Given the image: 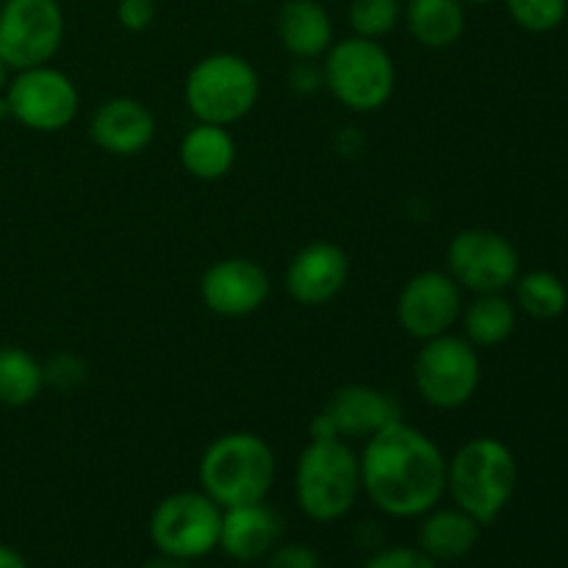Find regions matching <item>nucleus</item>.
<instances>
[{
	"label": "nucleus",
	"instance_id": "obj_1",
	"mask_svg": "<svg viewBox=\"0 0 568 568\" xmlns=\"http://www.w3.org/2000/svg\"><path fill=\"white\" fill-rule=\"evenodd\" d=\"M358 460L361 491L394 519H422L447 494V458L427 433L403 419L366 438Z\"/></svg>",
	"mask_w": 568,
	"mask_h": 568
},
{
	"label": "nucleus",
	"instance_id": "obj_2",
	"mask_svg": "<svg viewBox=\"0 0 568 568\" xmlns=\"http://www.w3.org/2000/svg\"><path fill=\"white\" fill-rule=\"evenodd\" d=\"M200 491L222 510L266 503L277 477V460L270 442L258 433H222L200 455Z\"/></svg>",
	"mask_w": 568,
	"mask_h": 568
},
{
	"label": "nucleus",
	"instance_id": "obj_3",
	"mask_svg": "<svg viewBox=\"0 0 568 568\" xmlns=\"http://www.w3.org/2000/svg\"><path fill=\"white\" fill-rule=\"evenodd\" d=\"M519 466L514 453L491 436L469 438L447 458V494L455 508L469 514L480 527L494 525L514 499Z\"/></svg>",
	"mask_w": 568,
	"mask_h": 568
},
{
	"label": "nucleus",
	"instance_id": "obj_4",
	"mask_svg": "<svg viewBox=\"0 0 568 568\" xmlns=\"http://www.w3.org/2000/svg\"><path fill=\"white\" fill-rule=\"evenodd\" d=\"M361 497V460L349 442L308 444L294 466V499L311 521H342Z\"/></svg>",
	"mask_w": 568,
	"mask_h": 568
},
{
	"label": "nucleus",
	"instance_id": "obj_5",
	"mask_svg": "<svg viewBox=\"0 0 568 568\" xmlns=\"http://www.w3.org/2000/svg\"><path fill=\"white\" fill-rule=\"evenodd\" d=\"M261 100V75L239 53H209L189 70L183 103L197 122L231 128L253 114Z\"/></svg>",
	"mask_w": 568,
	"mask_h": 568
},
{
	"label": "nucleus",
	"instance_id": "obj_6",
	"mask_svg": "<svg viewBox=\"0 0 568 568\" xmlns=\"http://www.w3.org/2000/svg\"><path fill=\"white\" fill-rule=\"evenodd\" d=\"M325 89L355 114L381 111L397 89V64L377 39L347 37L331 44L322 61Z\"/></svg>",
	"mask_w": 568,
	"mask_h": 568
},
{
	"label": "nucleus",
	"instance_id": "obj_7",
	"mask_svg": "<svg viewBox=\"0 0 568 568\" xmlns=\"http://www.w3.org/2000/svg\"><path fill=\"white\" fill-rule=\"evenodd\" d=\"M480 349L458 333L422 342L414 358L416 394L436 410L464 408L480 388Z\"/></svg>",
	"mask_w": 568,
	"mask_h": 568
},
{
	"label": "nucleus",
	"instance_id": "obj_8",
	"mask_svg": "<svg viewBox=\"0 0 568 568\" xmlns=\"http://www.w3.org/2000/svg\"><path fill=\"white\" fill-rule=\"evenodd\" d=\"M222 508L205 491H175L150 514V541L159 555L200 560L220 549Z\"/></svg>",
	"mask_w": 568,
	"mask_h": 568
},
{
	"label": "nucleus",
	"instance_id": "obj_9",
	"mask_svg": "<svg viewBox=\"0 0 568 568\" xmlns=\"http://www.w3.org/2000/svg\"><path fill=\"white\" fill-rule=\"evenodd\" d=\"M64 9L59 0H3L0 59L11 72L50 64L64 44Z\"/></svg>",
	"mask_w": 568,
	"mask_h": 568
},
{
	"label": "nucleus",
	"instance_id": "obj_10",
	"mask_svg": "<svg viewBox=\"0 0 568 568\" xmlns=\"http://www.w3.org/2000/svg\"><path fill=\"white\" fill-rule=\"evenodd\" d=\"M11 120L37 133H59L75 122L81 111V92L67 72L53 64L11 72L6 87Z\"/></svg>",
	"mask_w": 568,
	"mask_h": 568
},
{
	"label": "nucleus",
	"instance_id": "obj_11",
	"mask_svg": "<svg viewBox=\"0 0 568 568\" xmlns=\"http://www.w3.org/2000/svg\"><path fill=\"white\" fill-rule=\"evenodd\" d=\"M447 272L464 292L503 294L519 277V253L503 233L466 227L447 244Z\"/></svg>",
	"mask_w": 568,
	"mask_h": 568
},
{
	"label": "nucleus",
	"instance_id": "obj_12",
	"mask_svg": "<svg viewBox=\"0 0 568 568\" xmlns=\"http://www.w3.org/2000/svg\"><path fill=\"white\" fill-rule=\"evenodd\" d=\"M399 416L397 399L369 383H347L327 397L325 408L311 419L308 436L314 442H366Z\"/></svg>",
	"mask_w": 568,
	"mask_h": 568
},
{
	"label": "nucleus",
	"instance_id": "obj_13",
	"mask_svg": "<svg viewBox=\"0 0 568 568\" xmlns=\"http://www.w3.org/2000/svg\"><path fill=\"white\" fill-rule=\"evenodd\" d=\"M464 314V288L447 270H425L408 277L397 297V322L416 342L453 333Z\"/></svg>",
	"mask_w": 568,
	"mask_h": 568
},
{
	"label": "nucleus",
	"instance_id": "obj_14",
	"mask_svg": "<svg viewBox=\"0 0 568 568\" xmlns=\"http://www.w3.org/2000/svg\"><path fill=\"white\" fill-rule=\"evenodd\" d=\"M270 294V272L258 261L244 258V255L216 261L200 277V300L211 314L222 320L253 316L255 311L264 308Z\"/></svg>",
	"mask_w": 568,
	"mask_h": 568
},
{
	"label": "nucleus",
	"instance_id": "obj_15",
	"mask_svg": "<svg viewBox=\"0 0 568 568\" xmlns=\"http://www.w3.org/2000/svg\"><path fill=\"white\" fill-rule=\"evenodd\" d=\"M353 264L342 244L320 242L305 244L292 255L286 266V292L303 308H320L333 303L347 288Z\"/></svg>",
	"mask_w": 568,
	"mask_h": 568
},
{
	"label": "nucleus",
	"instance_id": "obj_16",
	"mask_svg": "<svg viewBox=\"0 0 568 568\" xmlns=\"http://www.w3.org/2000/svg\"><path fill=\"white\" fill-rule=\"evenodd\" d=\"M155 133H159V122H155L153 109L144 100L128 98V94L103 100L89 120V136L94 148L116 159L142 155L155 142Z\"/></svg>",
	"mask_w": 568,
	"mask_h": 568
},
{
	"label": "nucleus",
	"instance_id": "obj_17",
	"mask_svg": "<svg viewBox=\"0 0 568 568\" xmlns=\"http://www.w3.org/2000/svg\"><path fill=\"white\" fill-rule=\"evenodd\" d=\"M283 521L266 503L222 510L220 549L236 564H258L281 544Z\"/></svg>",
	"mask_w": 568,
	"mask_h": 568
},
{
	"label": "nucleus",
	"instance_id": "obj_18",
	"mask_svg": "<svg viewBox=\"0 0 568 568\" xmlns=\"http://www.w3.org/2000/svg\"><path fill=\"white\" fill-rule=\"evenodd\" d=\"M277 39L297 61H320L331 50L333 20L320 0H286L277 11Z\"/></svg>",
	"mask_w": 568,
	"mask_h": 568
},
{
	"label": "nucleus",
	"instance_id": "obj_19",
	"mask_svg": "<svg viewBox=\"0 0 568 568\" xmlns=\"http://www.w3.org/2000/svg\"><path fill=\"white\" fill-rule=\"evenodd\" d=\"M178 159H181V166L186 170V175H192L194 181H222L239 159L236 139H233L231 128L211 125V122H194L183 133Z\"/></svg>",
	"mask_w": 568,
	"mask_h": 568
},
{
	"label": "nucleus",
	"instance_id": "obj_20",
	"mask_svg": "<svg viewBox=\"0 0 568 568\" xmlns=\"http://www.w3.org/2000/svg\"><path fill=\"white\" fill-rule=\"evenodd\" d=\"M483 527L460 508H433L422 516L419 549L436 564L464 560L480 541Z\"/></svg>",
	"mask_w": 568,
	"mask_h": 568
},
{
	"label": "nucleus",
	"instance_id": "obj_21",
	"mask_svg": "<svg viewBox=\"0 0 568 568\" xmlns=\"http://www.w3.org/2000/svg\"><path fill=\"white\" fill-rule=\"evenodd\" d=\"M403 22L416 44L427 50H447L464 37L466 3L464 0H408L403 3Z\"/></svg>",
	"mask_w": 568,
	"mask_h": 568
},
{
	"label": "nucleus",
	"instance_id": "obj_22",
	"mask_svg": "<svg viewBox=\"0 0 568 568\" xmlns=\"http://www.w3.org/2000/svg\"><path fill=\"white\" fill-rule=\"evenodd\" d=\"M464 338L477 349L508 342L516 327V308L505 294H477L460 314Z\"/></svg>",
	"mask_w": 568,
	"mask_h": 568
},
{
	"label": "nucleus",
	"instance_id": "obj_23",
	"mask_svg": "<svg viewBox=\"0 0 568 568\" xmlns=\"http://www.w3.org/2000/svg\"><path fill=\"white\" fill-rule=\"evenodd\" d=\"M44 392V369L28 349L0 344V405L26 408Z\"/></svg>",
	"mask_w": 568,
	"mask_h": 568
},
{
	"label": "nucleus",
	"instance_id": "obj_24",
	"mask_svg": "<svg viewBox=\"0 0 568 568\" xmlns=\"http://www.w3.org/2000/svg\"><path fill=\"white\" fill-rule=\"evenodd\" d=\"M516 303L532 320H555L566 311L568 292L558 275L538 270L516 281Z\"/></svg>",
	"mask_w": 568,
	"mask_h": 568
},
{
	"label": "nucleus",
	"instance_id": "obj_25",
	"mask_svg": "<svg viewBox=\"0 0 568 568\" xmlns=\"http://www.w3.org/2000/svg\"><path fill=\"white\" fill-rule=\"evenodd\" d=\"M347 20L355 37L383 42L403 22V3L399 0H349Z\"/></svg>",
	"mask_w": 568,
	"mask_h": 568
},
{
	"label": "nucleus",
	"instance_id": "obj_26",
	"mask_svg": "<svg viewBox=\"0 0 568 568\" xmlns=\"http://www.w3.org/2000/svg\"><path fill=\"white\" fill-rule=\"evenodd\" d=\"M510 20L530 33L555 31L568 14V0H505Z\"/></svg>",
	"mask_w": 568,
	"mask_h": 568
},
{
	"label": "nucleus",
	"instance_id": "obj_27",
	"mask_svg": "<svg viewBox=\"0 0 568 568\" xmlns=\"http://www.w3.org/2000/svg\"><path fill=\"white\" fill-rule=\"evenodd\" d=\"M44 369V388H59V392H72V388L81 386L87 381V364H83L78 355L61 353L53 355L48 364H42Z\"/></svg>",
	"mask_w": 568,
	"mask_h": 568
},
{
	"label": "nucleus",
	"instance_id": "obj_28",
	"mask_svg": "<svg viewBox=\"0 0 568 568\" xmlns=\"http://www.w3.org/2000/svg\"><path fill=\"white\" fill-rule=\"evenodd\" d=\"M364 568H438V564L419 547H386L377 549Z\"/></svg>",
	"mask_w": 568,
	"mask_h": 568
},
{
	"label": "nucleus",
	"instance_id": "obj_29",
	"mask_svg": "<svg viewBox=\"0 0 568 568\" xmlns=\"http://www.w3.org/2000/svg\"><path fill=\"white\" fill-rule=\"evenodd\" d=\"M264 560L266 568H322L316 549L305 547V544H277Z\"/></svg>",
	"mask_w": 568,
	"mask_h": 568
},
{
	"label": "nucleus",
	"instance_id": "obj_30",
	"mask_svg": "<svg viewBox=\"0 0 568 568\" xmlns=\"http://www.w3.org/2000/svg\"><path fill=\"white\" fill-rule=\"evenodd\" d=\"M116 22L128 33H144L155 22V0H116Z\"/></svg>",
	"mask_w": 568,
	"mask_h": 568
},
{
	"label": "nucleus",
	"instance_id": "obj_31",
	"mask_svg": "<svg viewBox=\"0 0 568 568\" xmlns=\"http://www.w3.org/2000/svg\"><path fill=\"white\" fill-rule=\"evenodd\" d=\"M288 87L297 94H316L320 89H325V75H322V64L316 61H297V64L288 70Z\"/></svg>",
	"mask_w": 568,
	"mask_h": 568
},
{
	"label": "nucleus",
	"instance_id": "obj_32",
	"mask_svg": "<svg viewBox=\"0 0 568 568\" xmlns=\"http://www.w3.org/2000/svg\"><path fill=\"white\" fill-rule=\"evenodd\" d=\"M0 568H28V564L14 547H6V544H0Z\"/></svg>",
	"mask_w": 568,
	"mask_h": 568
},
{
	"label": "nucleus",
	"instance_id": "obj_33",
	"mask_svg": "<svg viewBox=\"0 0 568 568\" xmlns=\"http://www.w3.org/2000/svg\"><path fill=\"white\" fill-rule=\"evenodd\" d=\"M142 568H194L189 560H178V558H166V555H159V558L148 560Z\"/></svg>",
	"mask_w": 568,
	"mask_h": 568
},
{
	"label": "nucleus",
	"instance_id": "obj_34",
	"mask_svg": "<svg viewBox=\"0 0 568 568\" xmlns=\"http://www.w3.org/2000/svg\"><path fill=\"white\" fill-rule=\"evenodd\" d=\"M9 81H11V70H9V64L0 59V94H6V87H9Z\"/></svg>",
	"mask_w": 568,
	"mask_h": 568
},
{
	"label": "nucleus",
	"instance_id": "obj_35",
	"mask_svg": "<svg viewBox=\"0 0 568 568\" xmlns=\"http://www.w3.org/2000/svg\"><path fill=\"white\" fill-rule=\"evenodd\" d=\"M464 3H491V0H464Z\"/></svg>",
	"mask_w": 568,
	"mask_h": 568
},
{
	"label": "nucleus",
	"instance_id": "obj_36",
	"mask_svg": "<svg viewBox=\"0 0 568 568\" xmlns=\"http://www.w3.org/2000/svg\"><path fill=\"white\" fill-rule=\"evenodd\" d=\"M239 3H250V0H239Z\"/></svg>",
	"mask_w": 568,
	"mask_h": 568
},
{
	"label": "nucleus",
	"instance_id": "obj_37",
	"mask_svg": "<svg viewBox=\"0 0 568 568\" xmlns=\"http://www.w3.org/2000/svg\"><path fill=\"white\" fill-rule=\"evenodd\" d=\"M155 3H159V0H155Z\"/></svg>",
	"mask_w": 568,
	"mask_h": 568
}]
</instances>
